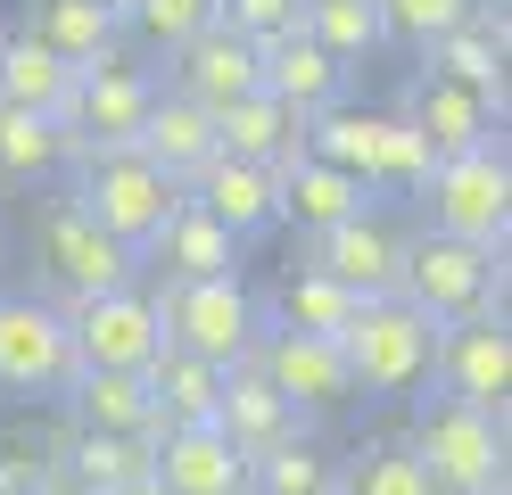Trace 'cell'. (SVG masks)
Segmentation results:
<instances>
[{
	"instance_id": "obj_1",
	"label": "cell",
	"mask_w": 512,
	"mask_h": 495,
	"mask_svg": "<svg viewBox=\"0 0 512 495\" xmlns=\"http://www.w3.org/2000/svg\"><path fill=\"white\" fill-rule=\"evenodd\" d=\"M397 297H405L430 330L504 314V256H496V248H471V240H446V231H422V240H405Z\"/></svg>"
},
{
	"instance_id": "obj_2",
	"label": "cell",
	"mask_w": 512,
	"mask_h": 495,
	"mask_svg": "<svg viewBox=\"0 0 512 495\" xmlns=\"http://www.w3.org/2000/svg\"><path fill=\"white\" fill-rule=\"evenodd\" d=\"M67 198L108 231V240H124V248L141 256L157 240V223L182 207V182H166L133 141H108V149H83L75 157V190Z\"/></svg>"
},
{
	"instance_id": "obj_3",
	"label": "cell",
	"mask_w": 512,
	"mask_h": 495,
	"mask_svg": "<svg viewBox=\"0 0 512 495\" xmlns=\"http://www.w3.org/2000/svg\"><path fill=\"white\" fill-rule=\"evenodd\" d=\"M339 355H347V380L356 396H413L430 380V355H438V330L405 306V297H364L339 330Z\"/></svg>"
},
{
	"instance_id": "obj_4",
	"label": "cell",
	"mask_w": 512,
	"mask_h": 495,
	"mask_svg": "<svg viewBox=\"0 0 512 495\" xmlns=\"http://www.w3.org/2000/svg\"><path fill=\"white\" fill-rule=\"evenodd\" d=\"M405 454L430 471L438 495H479V487L504 479V421L463 405V396H422V405H413Z\"/></svg>"
},
{
	"instance_id": "obj_5",
	"label": "cell",
	"mask_w": 512,
	"mask_h": 495,
	"mask_svg": "<svg viewBox=\"0 0 512 495\" xmlns=\"http://www.w3.org/2000/svg\"><path fill=\"white\" fill-rule=\"evenodd\" d=\"M422 198H430V231L504 256V240H512V165H504V141L463 149V157H438Z\"/></svg>"
},
{
	"instance_id": "obj_6",
	"label": "cell",
	"mask_w": 512,
	"mask_h": 495,
	"mask_svg": "<svg viewBox=\"0 0 512 495\" xmlns=\"http://www.w3.org/2000/svg\"><path fill=\"white\" fill-rule=\"evenodd\" d=\"M157 314H166V347H190V355H207V363H248L256 347V330H265V306L248 297L240 273H223V281H157Z\"/></svg>"
},
{
	"instance_id": "obj_7",
	"label": "cell",
	"mask_w": 512,
	"mask_h": 495,
	"mask_svg": "<svg viewBox=\"0 0 512 495\" xmlns=\"http://www.w3.org/2000/svg\"><path fill=\"white\" fill-rule=\"evenodd\" d=\"M67 339H75V372H149V355L166 347V314L141 281H124L100 297H75Z\"/></svg>"
},
{
	"instance_id": "obj_8",
	"label": "cell",
	"mask_w": 512,
	"mask_h": 495,
	"mask_svg": "<svg viewBox=\"0 0 512 495\" xmlns=\"http://www.w3.org/2000/svg\"><path fill=\"white\" fill-rule=\"evenodd\" d=\"M248 363L265 372V388L281 396V405L306 413V421H323V413H339L347 396H356L339 339H314V330H290V322H265V330H256Z\"/></svg>"
},
{
	"instance_id": "obj_9",
	"label": "cell",
	"mask_w": 512,
	"mask_h": 495,
	"mask_svg": "<svg viewBox=\"0 0 512 495\" xmlns=\"http://www.w3.org/2000/svg\"><path fill=\"white\" fill-rule=\"evenodd\" d=\"M42 273H50V289L67 297H100V289H124V281H141V256L124 248V240H108L100 223H91L75 198H50L42 207Z\"/></svg>"
},
{
	"instance_id": "obj_10",
	"label": "cell",
	"mask_w": 512,
	"mask_h": 495,
	"mask_svg": "<svg viewBox=\"0 0 512 495\" xmlns=\"http://www.w3.org/2000/svg\"><path fill=\"white\" fill-rule=\"evenodd\" d=\"M149 99H157V75L149 66H133L124 50H108L100 66H83L75 91H67V108H58V124H67V149H108V141H133L141 116H149ZM67 157V165H75Z\"/></svg>"
},
{
	"instance_id": "obj_11",
	"label": "cell",
	"mask_w": 512,
	"mask_h": 495,
	"mask_svg": "<svg viewBox=\"0 0 512 495\" xmlns=\"http://www.w3.org/2000/svg\"><path fill=\"white\" fill-rule=\"evenodd\" d=\"M75 380L67 306L50 297H0V388L9 396H58Z\"/></svg>"
},
{
	"instance_id": "obj_12",
	"label": "cell",
	"mask_w": 512,
	"mask_h": 495,
	"mask_svg": "<svg viewBox=\"0 0 512 495\" xmlns=\"http://www.w3.org/2000/svg\"><path fill=\"white\" fill-rule=\"evenodd\" d=\"M405 124L430 141V157H463V149L504 141V99L496 91H471L455 75H438V66H422L413 91H405Z\"/></svg>"
},
{
	"instance_id": "obj_13",
	"label": "cell",
	"mask_w": 512,
	"mask_h": 495,
	"mask_svg": "<svg viewBox=\"0 0 512 495\" xmlns=\"http://www.w3.org/2000/svg\"><path fill=\"white\" fill-rule=\"evenodd\" d=\"M430 380H438V396H463V405L504 421V396H512V330H504V314H479V322L438 330Z\"/></svg>"
},
{
	"instance_id": "obj_14",
	"label": "cell",
	"mask_w": 512,
	"mask_h": 495,
	"mask_svg": "<svg viewBox=\"0 0 512 495\" xmlns=\"http://www.w3.org/2000/svg\"><path fill=\"white\" fill-rule=\"evenodd\" d=\"M397 264H405V231L380 215V207L347 215L331 231H314V273H331L356 306H364V297H397Z\"/></svg>"
},
{
	"instance_id": "obj_15",
	"label": "cell",
	"mask_w": 512,
	"mask_h": 495,
	"mask_svg": "<svg viewBox=\"0 0 512 495\" xmlns=\"http://www.w3.org/2000/svg\"><path fill=\"white\" fill-rule=\"evenodd\" d=\"M190 207H207L232 240H265V231H281V174L273 165H248V157H215L199 182H190Z\"/></svg>"
},
{
	"instance_id": "obj_16",
	"label": "cell",
	"mask_w": 512,
	"mask_h": 495,
	"mask_svg": "<svg viewBox=\"0 0 512 495\" xmlns=\"http://www.w3.org/2000/svg\"><path fill=\"white\" fill-rule=\"evenodd\" d=\"M133 149L157 165V174H166V182H199L207 174V165L223 157L215 149V116L199 108V99H182V91H166V83H157V99H149V116H141V132H133Z\"/></svg>"
},
{
	"instance_id": "obj_17",
	"label": "cell",
	"mask_w": 512,
	"mask_h": 495,
	"mask_svg": "<svg viewBox=\"0 0 512 495\" xmlns=\"http://www.w3.org/2000/svg\"><path fill=\"white\" fill-rule=\"evenodd\" d=\"M157 479L174 495H248V454L223 438L215 421H190V429H157Z\"/></svg>"
},
{
	"instance_id": "obj_18",
	"label": "cell",
	"mask_w": 512,
	"mask_h": 495,
	"mask_svg": "<svg viewBox=\"0 0 512 495\" xmlns=\"http://www.w3.org/2000/svg\"><path fill=\"white\" fill-rule=\"evenodd\" d=\"M256 83H265V66H256V42H240L232 25H207L199 42L174 50V91L199 99V108H232V99H248Z\"/></svg>"
},
{
	"instance_id": "obj_19",
	"label": "cell",
	"mask_w": 512,
	"mask_h": 495,
	"mask_svg": "<svg viewBox=\"0 0 512 495\" xmlns=\"http://www.w3.org/2000/svg\"><path fill=\"white\" fill-rule=\"evenodd\" d=\"M141 264H157L166 281H223V273H240V240L207 207H190V190H182V207L157 223V240L141 248Z\"/></svg>"
},
{
	"instance_id": "obj_20",
	"label": "cell",
	"mask_w": 512,
	"mask_h": 495,
	"mask_svg": "<svg viewBox=\"0 0 512 495\" xmlns=\"http://www.w3.org/2000/svg\"><path fill=\"white\" fill-rule=\"evenodd\" d=\"M256 66H265V91H273L290 116H306V124L347 99V66H339L323 42H306V33H281V42H265V50H256Z\"/></svg>"
},
{
	"instance_id": "obj_21",
	"label": "cell",
	"mask_w": 512,
	"mask_h": 495,
	"mask_svg": "<svg viewBox=\"0 0 512 495\" xmlns=\"http://www.w3.org/2000/svg\"><path fill=\"white\" fill-rule=\"evenodd\" d=\"M215 149H223V157H248V165H290V157L306 149V116H290L265 83H256L248 99L215 108Z\"/></svg>"
},
{
	"instance_id": "obj_22",
	"label": "cell",
	"mask_w": 512,
	"mask_h": 495,
	"mask_svg": "<svg viewBox=\"0 0 512 495\" xmlns=\"http://www.w3.org/2000/svg\"><path fill=\"white\" fill-rule=\"evenodd\" d=\"M273 174H281V223H298V231H331V223H347V215L372 207V190L356 174H339V165L306 157V149L290 165H273Z\"/></svg>"
},
{
	"instance_id": "obj_23",
	"label": "cell",
	"mask_w": 512,
	"mask_h": 495,
	"mask_svg": "<svg viewBox=\"0 0 512 495\" xmlns=\"http://www.w3.org/2000/svg\"><path fill=\"white\" fill-rule=\"evenodd\" d=\"M413 58L438 66V75H455V83H471V91H496V99H504V0H479L455 33L422 42Z\"/></svg>"
},
{
	"instance_id": "obj_24",
	"label": "cell",
	"mask_w": 512,
	"mask_h": 495,
	"mask_svg": "<svg viewBox=\"0 0 512 495\" xmlns=\"http://www.w3.org/2000/svg\"><path fill=\"white\" fill-rule=\"evenodd\" d=\"M215 429H223V438H232L240 454H265L273 438L306 429V413L281 405V396L265 388V372H256V363H232V372H223V396H215Z\"/></svg>"
},
{
	"instance_id": "obj_25",
	"label": "cell",
	"mask_w": 512,
	"mask_h": 495,
	"mask_svg": "<svg viewBox=\"0 0 512 495\" xmlns=\"http://www.w3.org/2000/svg\"><path fill=\"white\" fill-rule=\"evenodd\" d=\"M75 429H116V438H157V396L141 372H75L67 380Z\"/></svg>"
},
{
	"instance_id": "obj_26",
	"label": "cell",
	"mask_w": 512,
	"mask_h": 495,
	"mask_svg": "<svg viewBox=\"0 0 512 495\" xmlns=\"http://www.w3.org/2000/svg\"><path fill=\"white\" fill-rule=\"evenodd\" d=\"M25 33H34L42 50H58L83 75V66H100L116 42H124V17L100 9V0H34V17H25Z\"/></svg>"
},
{
	"instance_id": "obj_27",
	"label": "cell",
	"mask_w": 512,
	"mask_h": 495,
	"mask_svg": "<svg viewBox=\"0 0 512 495\" xmlns=\"http://www.w3.org/2000/svg\"><path fill=\"white\" fill-rule=\"evenodd\" d=\"M141 380H149V396H157V429H190V421H215V396H223V363L190 355V347H157Z\"/></svg>"
},
{
	"instance_id": "obj_28",
	"label": "cell",
	"mask_w": 512,
	"mask_h": 495,
	"mask_svg": "<svg viewBox=\"0 0 512 495\" xmlns=\"http://www.w3.org/2000/svg\"><path fill=\"white\" fill-rule=\"evenodd\" d=\"M67 91H75V66L58 58V50H42L25 25L9 33V42H0V99H9V108L58 116V108H67Z\"/></svg>"
},
{
	"instance_id": "obj_29",
	"label": "cell",
	"mask_w": 512,
	"mask_h": 495,
	"mask_svg": "<svg viewBox=\"0 0 512 495\" xmlns=\"http://www.w3.org/2000/svg\"><path fill=\"white\" fill-rule=\"evenodd\" d=\"M58 462H67V471H75L91 495H116V487L149 479V462H157V438H116V429H67Z\"/></svg>"
},
{
	"instance_id": "obj_30",
	"label": "cell",
	"mask_w": 512,
	"mask_h": 495,
	"mask_svg": "<svg viewBox=\"0 0 512 495\" xmlns=\"http://www.w3.org/2000/svg\"><path fill=\"white\" fill-rule=\"evenodd\" d=\"M248 495H339V462L306 429H290L265 454H248Z\"/></svg>"
},
{
	"instance_id": "obj_31",
	"label": "cell",
	"mask_w": 512,
	"mask_h": 495,
	"mask_svg": "<svg viewBox=\"0 0 512 495\" xmlns=\"http://www.w3.org/2000/svg\"><path fill=\"white\" fill-rule=\"evenodd\" d=\"M67 124L58 116H34V108H9L0 99V182H50L67 165Z\"/></svg>"
},
{
	"instance_id": "obj_32",
	"label": "cell",
	"mask_w": 512,
	"mask_h": 495,
	"mask_svg": "<svg viewBox=\"0 0 512 495\" xmlns=\"http://www.w3.org/2000/svg\"><path fill=\"white\" fill-rule=\"evenodd\" d=\"M298 33H306V42H323L339 66H356V58L380 50V0H306Z\"/></svg>"
},
{
	"instance_id": "obj_33",
	"label": "cell",
	"mask_w": 512,
	"mask_h": 495,
	"mask_svg": "<svg viewBox=\"0 0 512 495\" xmlns=\"http://www.w3.org/2000/svg\"><path fill=\"white\" fill-rule=\"evenodd\" d=\"M347 314H356V297H347L331 273H290V289H281V314L273 322H290V330H314V339H339L347 330Z\"/></svg>"
},
{
	"instance_id": "obj_34",
	"label": "cell",
	"mask_w": 512,
	"mask_h": 495,
	"mask_svg": "<svg viewBox=\"0 0 512 495\" xmlns=\"http://www.w3.org/2000/svg\"><path fill=\"white\" fill-rule=\"evenodd\" d=\"M430 165H438L430 141H422L405 116H389V124H380V157H372V198H380V190H389V198H422Z\"/></svg>"
},
{
	"instance_id": "obj_35",
	"label": "cell",
	"mask_w": 512,
	"mask_h": 495,
	"mask_svg": "<svg viewBox=\"0 0 512 495\" xmlns=\"http://www.w3.org/2000/svg\"><path fill=\"white\" fill-rule=\"evenodd\" d=\"M339 495H438V487L405 446H364L356 462H339Z\"/></svg>"
},
{
	"instance_id": "obj_36",
	"label": "cell",
	"mask_w": 512,
	"mask_h": 495,
	"mask_svg": "<svg viewBox=\"0 0 512 495\" xmlns=\"http://www.w3.org/2000/svg\"><path fill=\"white\" fill-rule=\"evenodd\" d=\"M124 25H133L157 58H174L182 42H199V33L215 25V0H133V9H124Z\"/></svg>"
},
{
	"instance_id": "obj_37",
	"label": "cell",
	"mask_w": 512,
	"mask_h": 495,
	"mask_svg": "<svg viewBox=\"0 0 512 495\" xmlns=\"http://www.w3.org/2000/svg\"><path fill=\"white\" fill-rule=\"evenodd\" d=\"M471 9L479 0H380V42L422 50V42H438V33H455Z\"/></svg>"
},
{
	"instance_id": "obj_38",
	"label": "cell",
	"mask_w": 512,
	"mask_h": 495,
	"mask_svg": "<svg viewBox=\"0 0 512 495\" xmlns=\"http://www.w3.org/2000/svg\"><path fill=\"white\" fill-rule=\"evenodd\" d=\"M298 9L306 0H215V25H232L240 42H281V33H298Z\"/></svg>"
},
{
	"instance_id": "obj_39",
	"label": "cell",
	"mask_w": 512,
	"mask_h": 495,
	"mask_svg": "<svg viewBox=\"0 0 512 495\" xmlns=\"http://www.w3.org/2000/svg\"><path fill=\"white\" fill-rule=\"evenodd\" d=\"M116 495H174V487H166V479L149 471V479H133V487H116Z\"/></svg>"
},
{
	"instance_id": "obj_40",
	"label": "cell",
	"mask_w": 512,
	"mask_h": 495,
	"mask_svg": "<svg viewBox=\"0 0 512 495\" xmlns=\"http://www.w3.org/2000/svg\"><path fill=\"white\" fill-rule=\"evenodd\" d=\"M100 9H116V17H124V9H133V0H100Z\"/></svg>"
},
{
	"instance_id": "obj_41",
	"label": "cell",
	"mask_w": 512,
	"mask_h": 495,
	"mask_svg": "<svg viewBox=\"0 0 512 495\" xmlns=\"http://www.w3.org/2000/svg\"><path fill=\"white\" fill-rule=\"evenodd\" d=\"M479 495H512V487H504V479H496V487H479Z\"/></svg>"
},
{
	"instance_id": "obj_42",
	"label": "cell",
	"mask_w": 512,
	"mask_h": 495,
	"mask_svg": "<svg viewBox=\"0 0 512 495\" xmlns=\"http://www.w3.org/2000/svg\"><path fill=\"white\" fill-rule=\"evenodd\" d=\"M0 248H9V223H0Z\"/></svg>"
}]
</instances>
